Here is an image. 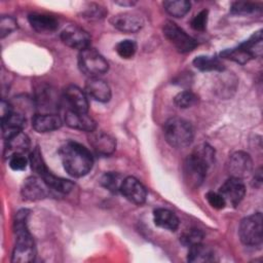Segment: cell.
<instances>
[{
  "instance_id": "cell-1",
  "label": "cell",
  "mask_w": 263,
  "mask_h": 263,
  "mask_svg": "<svg viewBox=\"0 0 263 263\" xmlns=\"http://www.w3.org/2000/svg\"><path fill=\"white\" fill-rule=\"evenodd\" d=\"M214 156V149L208 144H202L186 158L183 164V178L188 187L196 188L202 184Z\"/></svg>"
},
{
  "instance_id": "cell-2",
  "label": "cell",
  "mask_w": 263,
  "mask_h": 263,
  "mask_svg": "<svg viewBox=\"0 0 263 263\" xmlns=\"http://www.w3.org/2000/svg\"><path fill=\"white\" fill-rule=\"evenodd\" d=\"M60 156L65 171L72 177H83L92 167L91 153L79 143L70 141L64 144L60 149Z\"/></svg>"
},
{
  "instance_id": "cell-3",
  "label": "cell",
  "mask_w": 263,
  "mask_h": 263,
  "mask_svg": "<svg viewBox=\"0 0 263 263\" xmlns=\"http://www.w3.org/2000/svg\"><path fill=\"white\" fill-rule=\"evenodd\" d=\"M28 217L29 211L25 209L20 210L15 215L14 232L16 235V240L12 252V262L28 263L35 259L36 250L33 237L28 230Z\"/></svg>"
},
{
  "instance_id": "cell-4",
  "label": "cell",
  "mask_w": 263,
  "mask_h": 263,
  "mask_svg": "<svg viewBox=\"0 0 263 263\" xmlns=\"http://www.w3.org/2000/svg\"><path fill=\"white\" fill-rule=\"evenodd\" d=\"M163 135L172 147L185 148L193 140V128L187 120L180 117H173L164 123Z\"/></svg>"
},
{
  "instance_id": "cell-5",
  "label": "cell",
  "mask_w": 263,
  "mask_h": 263,
  "mask_svg": "<svg viewBox=\"0 0 263 263\" xmlns=\"http://www.w3.org/2000/svg\"><path fill=\"white\" fill-rule=\"evenodd\" d=\"M78 65L82 73L89 77H99L108 71L109 65L105 58L90 46L81 50L78 55Z\"/></svg>"
},
{
  "instance_id": "cell-6",
  "label": "cell",
  "mask_w": 263,
  "mask_h": 263,
  "mask_svg": "<svg viewBox=\"0 0 263 263\" xmlns=\"http://www.w3.org/2000/svg\"><path fill=\"white\" fill-rule=\"evenodd\" d=\"M262 215L256 213L243 218L239 224L238 234L239 238L246 246H259L263 238Z\"/></svg>"
},
{
  "instance_id": "cell-7",
  "label": "cell",
  "mask_w": 263,
  "mask_h": 263,
  "mask_svg": "<svg viewBox=\"0 0 263 263\" xmlns=\"http://www.w3.org/2000/svg\"><path fill=\"white\" fill-rule=\"evenodd\" d=\"M163 35L164 37L176 47V49L180 52H189L193 50L197 42L191 36H189L185 31H183L180 27H178L172 21H166L163 24Z\"/></svg>"
},
{
  "instance_id": "cell-8",
  "label": "cell",
  "mask_w": 263,
  "mask_h": 263,
  "mask_svg": "<svg viewBox=\"0 0 263 263\" xmlns=\"http://www.w3.org/2000/svg\"><path fill=\"white\" fill-rule=\"evenodd\" d=\"M51 189L48 187V185L38 176H33L27 178L21 189V193L24 199L35 201L45 198L50 194Z\"/></svg>"
},
{
  "instance_id": "cell-9",
  "label": "cell",
  "mask_w": 263,
  "mask_h": 263,
  "mask_svg": "<svg viewBox=\"0 0 263 263\" xmlns=\"http://www.w3.org/2000/svg\"><path fill=\"white\" fill-rule=\"evenodd\" d=\"M61 39L67 46L78 49L79 51L89 47L90 45V36L82 28L70 25L66 27L61 33Z\"/></svg>"
},
{
  "instance_id": "cell-10",
  "label": "cell",
  "mask_w": 263,
  "mask_h": 263,
  "mask_svg": "<svg viewBox=\"0 0 263 263\" xmlns=\"http://www.w3.org/2000/svg\"><path fill=\"white\" fill-rule=\"evenodd\" d=\"M227 170L230 174V177L240 180L247 178L250 176L253 170V161L251 156L243 151H237L233 153L229 157Z\"/></svg>"
},
{
  "instance_id": "cell-11",
  "label": "cell",
  "mask_w": 263,
  "mask_h": 263,
  "mask_svg": "<svg viewBox=\"0 0 263 263\" xmlns=\"http://www.w3.org/2000/svg\"><path fill=\"white\" fill-rule=\"evenodd\" d=\"M219 192L225 199L226 204L236 206L245 197L246 187L242 180L230 177L220 187Z\"/></svg>"
},
{
  "instance_id": "cell-12",
  "label": "cell",
  "mask_w": 263,
  "mask_h": 263,
  "mask_svg": "<svg viewBox=\"0 0 263 263\" xmlns=\"http://www.w3.org/2000/svg\"><path fill=\"white\" fill-rule=\"evenodd\" d=\"M120 192L125 196L126 199L136 204L144 203L147 197L146 188L138 179L134 177H126L123 179Z\"/></svg>"
},
{
  "instance_id": "cell-13",
  "label": "cell",
  "mask_w": 263,
  "mask_h": 263,
  "mask_svg": "<svg viewBox=\"0 0 263 263\" xmlns=\"http://www.w3.org/2000/svg\"><path fill=\"white\" fill-rule=\"evenodd\" d=\"M110 23L114 28L123 33H136L141 30L144 25L143 18L132 12H122L113 15L110 18Z\"/></svg>"
},
{
  "instance_id": "cell-14",
  "label": "cell",
  "mask_w": 263,
  "mask_h": 263,
  "mask_svg": "<svg viewBox=\"0 0 263 263\" xmlns=\"http://www.w3.org/2000/svg\"><path fill=\"white\" fill-rule=\"evenodd\" d=\"M65 122L71 128L87 133H92L97 128L96 121L88 116L87 113L77 112L69 109L65 113Z\"/></svg>"
},
{
  "instance_id": "cell-15",
  "label": "cell",
  "mask_w": 263,
  "mask_h": 263,
  "mask_svg": "<svg viewBox=\"0 0 263 263\" xmlns=\"http://www.w3.org/2000/svg\"><path fill=\"white\" fill-rule=\"evenodd\" d=\"M64 98L68 105L70 106L69 110L87 113L88 111V102L84 91L76 85H68L64 89Z\"/></svg>"
},
{
  "instance_id": "cell-16",
  "label": "cell",
  "mask_w": 263,
  "mask_h": 263,
  "mask_svg": "<svg viewBox=\"0 0 263 263\" xmlns=\"http://www.w3.org/2000/svg\"><path fill=\"white\" fill-rule=\"evenodd\" d=\"M89 144L91 145L96 153L103 156H108L112 154L116 149L115 139L104 132H92L91 137L89 138Z\"/></svg>"
},
{
  "instance_id": "cell-17",
  "label": "cell",
  "mask_w": 263,
  "mask_h": 263,
  "mask_svg": "<svg viewBox=\"0 0 263 263\" xmlns=\"http://www.w3.org/2000/svg\"><path fill=\"white\" fill-rule=\"evenodd\" d=\"M85 91L98 102L106 103L111 99V89L109 85L99 77H89L86 80Z\"/></svg>"
},
{
  "instance_id": "cell-18",
  "label": "cell",
  "mask_w": 263,
  "mask_h": 263,
  "mask_svg": "<svg viewBox=\"0 0 263 263\" xmlns=\"http://www.w3.org/2000/svg\"><path fill=\"white\" fill-rule=\"evenodd\" d=\"M62 119L57 114L41 113L32 118V126L37 133H48L62 126Z\"/></svg>"
},
{
  "instance_id": "cell-19",
  "label": "cell",
  "mask_w": 263,
  "mask_h": 263,
  "mask_svg": "<svg viewBox=\"0 0 263 263\" xmlns=\"http://www.w3.org/2000/svg\"><path fill=\"white\" fill-rule=\"evenodd\" d=\"M31 27L39 33H51L59 27V22L51 15L43 13H32L29 15Z\"/></svg>"
},
{
  "instance_id": "cell-20",
  "label": "cell",
  "mask_w": 263,
  "mask_h": 263,
  "mask_svg": "<svg viewBox=\"0 0 263 263\" xmlns=\"http://www.w3.org/2000/svg\"><path fill=\"white\" fill-rule=\"evenodd\" d=\"M154 223L163 229L175 231L179 227V219L172 211L163 208H158L153 212Z\"/></svg>"
},
{
  "instance_id": "cell-21",
  "label": "cell",
  "mask_w": 263,
  "mask_h": 263,
  "mask_svg": "<svg viewBox=\"0 0 263 263\" xmlns=\"http://www.w3.org/2000/svg\"><path fill=\"white\" fill-rule=\"evenodd\" d=\"M2 125V136L6 140L14 134L22 132L26 125V117L17 112H12L9 117L1 121Z\"/></svg>"
},
{
  "instance_id": "cell-22",
  "label": "cell",
  "mask_w": 263,
  "mask_h": 263,
  "mask_svg": "<svg viewBox=\"0 0 263 263\" xmlns=\"http://www.w3.org/2000/svg\"><path fill=\"white\" fill-rule=\"evenodd\" d=\"M30 149V139L26 134L18 132L6 139V150L11 154H25Z\"/></svg>"
},
{
  "instance_id": "cell-23",
  "label": "cell",
  "mask_w": 263,
  "mask_h": 263,
  "mask_svg": "<svg viewBox=\"0 0 263 263\" xmlns=\"http://www.w3.org/2000/svg\"><path fill=\"white\" fill-rule=\"evenodd\" d=\"M214 259V252L208 246L201 242L195 243L189 247L187 260L192 263H204L210 262Z\"/></svg>"
},
{
  "instance_id": "cell-24",
  "label": "cell",
  "mask_w": 263,
  "mask_h": 263,
  "mask_svg": "<svg viewBox=\"0 0 263 263\" xmlns=\"http://www.w3.org/2000/svg\"><path fill=\"white\" fill-rule=\"evenodd\" d=\"M221 57L224 59H228L233 62H236L238 64H246L250 60L254 59L251 52L242 43H240L236 47L225 49L224 51L221 52Z\"/></svg>"
},
{
  "instance_id": "cell-25",
  "label": "cell",
  "mask_w": 263,
  "mask_h": 263,
  "mask_svg": "<svg viewBox=\"0 0 263 263\" xmlns=\"http://www.w3.org/2000/svg\"><path fill=\"white\" fill-rule=\"evenodd\" d=\"M193 65L196 69L203 72L222 71L224 69L221 61L212 55H198L193 60Z\"/></svg>"
},
{
  "instance_id": "cell-26",
  "label": "cell",
  "mask_w": 263,
  "mask_h": 263,
  "mask_svg": "<svg viewBox=\"0 0 263 263\" xmlns=\"http://www.w3.org/2000/svg\"><path fill=\"white\" fill-rule=\"evenodd\" d=\"M190 2L186 0H170L163 2L166 12L175 17H183L190 10Z\"/></svg>"
},
{
  "instance_id": "cell-27",
  "label": "cell",
  "mask_w": 263,
  "mask_h": 263,
  "mask_svg": "<svg viewBox=\"0 0 263 263\" xmlns=\"http://www.w3.org/2000/svg\"><path fill=\"white\" fill-rule=\"evenodd\" d=\"M123 179L124 178L118 173L108 172L104 174L103 177L101 178V184L104 188H106L110 192L117 193L118 191H120V187L123 182Z\"/></svg>"
},
{
  "instance_id": "cell-28",
  "label": "cell",
  "mask_w": 263,
  "mask_h": 263,
  "mask_svg": "<svg viewBox=\"0 0 263 263\" xmlns=\"http://www.w3.org/2000/svg\"><path fill=\"white\" fill-rule=\"evenodd\" d=\"M29 162L31 164V168L33 170L34 173L37 174V176H41L46 170H48L44 162V159L42 157L39 147H35L33 151L30 153Z\"/></svg>"
},
{
  "instance_id": "cell-29",
  "label": "cell",
  "mask_w": 263,
  "mask_h": 263,
  "mask_svg": "<svg viewBox=\"0 0 263 263\" xmlns=\"http://www.w3.org/2000/svg\"><path fill=\"white\" fill-rule=\"evenodd\" d=\"M115 50L120 58L130 59L135 55V53L137 51V44L135 41L129 40V39L121 40L120 42L117 43Z\"/></svg>"
},
{
  "instance_id": "cell-30",
  "label": "cell",
  "mask_w": 263,
  "mask_h": 263,
  "mask_svg": "<svg viewBox=\"0 0 263 263\" xmlns=\"http://www.w3.org/2000/svg\"><path fill=\"white\" fill-rule=\"evenodd\" d=\"M197 101H198L197 96L190 90L181 91L175 97V104L182 109H186L194 106L197 103Z\"/></svg>"
},
{
  "instance_id": "cell-31",
  "label": "cell",
  "mask_w": 263,
  "mask_h": 263,
  "mask_svg": "<svg viewBox=\"0 0 263 263\" xmlns=\"http://www.w3.org/2000/svg\"><path fill=\"white\" fill-rule=\"evenodd\" d=\"M37 103L40 106V108H43L45 111H49L51 107L55 106L58 101L50 89L42 88V90L39 91L37 95Z\"/></svg>"
},
{
  "instance_id": "cell-32",
  "label": "cell",
  "mask_w": 263,
  "mask_h": 263,
  "mask_svg": "<svg viewBox=\"0 0 263 263\" xmlns=\"http://www.w3.org/2000/svg\"><path fill=\"white\" fill-rule=\"evenodd\" d=\"M202 238H203V233L201 230L197 228H190L182 234L181 241L183 245L190 247L195 243L201 242Z\"/></svg>"
},
{
  "instance_id": "cell-33",
  "label": "cell",
  "mask_w": 263,
  "mask_h": 263,
  "mask_svg": "<svg viewBox=\"0 0 263 263\" xmlns=\"http://www.w3.org/2000/svg\"><path fill=\"white\" fill-rule=\"evenodd\" d=\"M208 15H209V11L206 9H203L197 14H195L190 22L191 28L195 31H200V32L204 31L208 24Z\"/></svg>"
},
{
  "instance_id": "cell-34",
  "label": "cell",
  "mask_w": 263,
  "mask_h": 263,
  "mask_svg": "<svg viewBox=\"0 0 263 263\" xmlns=\"http://www.w3.org/2000/svg\"><path fill=\"white\" fill-rule=\"evenodd\" d=\"M17 23L11 16H2L0 20V36L4 38L5 36L9 35L11 32L16 30Z\"/></svg>"
},
{
  "instance_id": "cell-35",
  "label": "cell",
  "mask_w": 263,
  "mask_h": 263,
  "mask_svg": "<svg viewBox=\"0 0 263 263\" xmlns=\"http://www.w3.org/2000/svg\"><path fill=\"white\" fill-rule=\"evenodd\" d=\"M257 10V5L252 2H234L231 5V12L236 14H247Z\"/></svg>"
},
{
  "instance_id": "cell-36",
  "label": "cell",
  "mask_w": 263,
  "mask_h": 263,
  "mask_svg": "<svg viewBox=\"0 0 263 263\" xmlns=\"http://www.w3.org/2000/svg\"><path fill=\"white\" fill-rule=\"evenodd\" d=\"M8 164L13 171H23L28 164V159L25 157L24 154L14 153L9 155Z\"/></svg>"
},
{
  "instance_id": "cell-37",
  "label": "cell",
  "mask_w": 263,
  "mask_h": 263,
  "mask_svg": "<svg viewBox=\"0 0 263 263\" xmlns=\"http://www.w3.org/2000/svg\"><path fill=\"white\" fill-rule=\"evenodd\" d=\"M205 198L210 203V205L214 209L221 210V209H224L226 205V201L223 198V196L220 194V192L210 191L205 194Z\"/></svg>"
},
{
  "instance_id": "cell-38",
  "label": "cell",
  "mask_w": 263,
  "mask_h": 263,
  "mask_svg": "<svg viewBox=\"0 0 263 263\" xmlns=\"http://www.w3.org/2000/svg\"><path fill=\"white\" fill-rule=\"evenodd\" d=\"M106 14V10L98 5V4H89L86 9L83 12L84 17L87 18H100V17H104V15Z\"/></svg>"
},
{
  "instance_id": "cell-39",
  "label": "cell",
  "mask_w": 263,
  "mask_h": 263,
  "mask_svg": "<svg viewBox=\"0 0 263 263\" xmlns=\"http://www.w3.org/2000/svg\"><path fill=\"white\" fill-rule=\"evenodd\" d=\"M12 112H13L12 106H11V105H10L8 102H6V101L2 100V101H1V105H0L1 121L5 120L7 117H9V116H10V114H11Z\"/></svg>"
},
{
  "instance_id": "cell-40",
  "label": "cell",
  "mask_w": 263,
  "mask_h": 263,
  "mask_svg": "<svg viewBox=\"0 0 263 263\" xmlns=\"http://www.w3.org/2000/svg\"><path fill=\"white\" fill-rule=\"evenodd\" d=\"M118 4H120V5H123V6H125V5H129V6H132V5H134L135 4V2H127V1H123V2H117Z\"/></svg>"
}]
</instances>
